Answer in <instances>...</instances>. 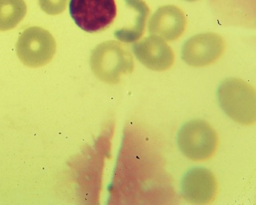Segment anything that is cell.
<instances>
[{
	"label": "cell",
	"instance_id": "8",
	"mask_svg": "<svg viewBox=\"0 0 256 205\" xmlns=\"http://www.w3.org/2000/svg\"><path fill=\"white\" fill-rule=\"evenodd\" d=\"M132 51L142 64L155 72L169 70L174 63L173 50L165 40L155 35L136 42Z\"/></svg>",
	"mask_w": 256,
	"mask_h": 205
},
{
	"label": "cell",
	"instance_id": "7",
	"mask_svg": "<svg viewBox=\"0 0 256 205\" xmlns=\"http://www.w3.org/2000/svg\"><path fill=\"white\" fill-rule=\"evenodd\" d=\"M182 196L196 204H211L216 200L218 184L216 176L209 170L196 168L183 177L181 182Z\"/></svg>",
	"mask_w": 256,
	"mask_h": 205
},
{
	"label": "cell",
	"instance_id": "4",
	"mask_svg": "<svg viewBox=\"0 0 256 205\" xmlns=\"http://www.w3.org/2000/svg\"><path fill=\"white\" fill-rule=\"evenodd\" d=\"M69 13L78 27L88 33L106 30L117 16L115 0H70Z\"/></svg>",
	"mask_w": 256,
	"mask_h": 205
},
{
	"label": "cell",
	"instance_id": "6",
	"mask_svg": "<svg viewBox=\"0 0 256 205\" xmlns=\"http://www.w3.org/2000/svg\"><path fill=\"white\" fill-rule=\"evenodd\" d=\"M225 50V41L220 35L200 34L186 41L182 46V58L190 66H208L218 60Z\"/></svg>",
	"mask_w": 256,
	"mask_h": 205
},
{
	"label": "cell",
	"instance_id": "12",
	"mask_svg": "<svg viewBox=\"0 0 256 205\" xmlns=\"http://www.w3.org/2000/svg\"><path fill=\"white\" fill-rule=\"evenodd\" d=\"M26 13L27 5L24 0H0V32L16 28Z\"/></svg>",
	"mask_w": 256,
	"mask_h": 205
},
{
	"label": "cell",
	"instance_id": "1",
	"mask_svg": "<svg viewBox=\"0 0 256 205\" xmlns=\"http://www.w3.org/2000/svg\"><path fill=\"white\" fill-rule=\"evenodd\" d=\"M220 107L232 120L244 126H252L256 120V90L239 78H228L218 87Z\"/></svg>",
	"mask_w": 256,
	"mask_h": 205
},
{
	"label": "cell",
	"instance_id": "13",
	"mask_svg": "<svg viewBox=\"0 0 256 205\" xmlns=\"http://www.w3.org/2000/svg\"><path fill=\"white\" fill-rule=\"evenodd\" d=\"M68 0H38L40 8L50 16L61 14L66 8Z\"/></svg>",
	"mask_w": 256,
	"mask_h": 205
},
{
	"label": "cell",
	"instance_id": "14",
	"mask_svg": "<svg viewBox=\"0 0 256 205\" xmlns=\"http://www.w3.org/2000/svg\"><path fill=\"white\" fill-rule=\"evenodd\" d=\"M186 2H193L198 1V0H186Z\"/></svg>",
	"mask_w": 256,
	"mask_h": 205
},
{
	"label": "cell",
	"instance_id": "5",
	"mask_svg": "<svg viewBox=\"0 0 256 205\" xmlns=\"http://www.w3.org/2000/svg\"><path fill=\"white\" fill-rule=\"evenodd\" d=\"M16 54L26 66L38 68L53 59L56 42L51 33L42 28L30 27L20 35L16 42Z\"/></svg>",
	"mask_w": 256,
	"mask_h": 205
},
{
	"label": "cell",
	"instance_id": "3",
	"mask_svg": "<svg viewBox=\"0 0 256 205\" xmlns=\"http://www.w3.org/2000/svg\"><path fill=\"white\" fill-rule=\"evenodd\" d=\"M177 141L181 152L192 161H207L218 150V134L205 120H194L186 123L178 134Z\"/></svg>",
	"mask_w": 256,
	"mask_h": 205
},
{
	"label": "cell",
	"instance_id": "9",
	"mask_svg": "<svg viewBox=\"0 0 256 205\" xmlns=\"http://www.w3.org/2000/svg\"><path fill=\"white\" fill-rule=\"evenodd\" d=\"M186 26V16L180 8L173 5L165 6L158 8L151 18L149 32L164 40L174 41L182 36Z\"/></svg>",
	"mask_w": 256,
	"mask_h": 205
},
{
	"label": "cell",
	"instance_id": "2",
	"mask_svg": "<svg viewBox=\"0 0 256 205\" xmlns=\"http://www.w3.org/2000/svg\"><path fill=\"white\" fill-rule=\"evenodd\" d=\"M90 63L95 76L110 84L118 83L122 76L132 74L134 68L132 54L115 40L98 44L92 53Z\"/></svg>",
	"mask_w": 256,
	"mask_h": 205
},
{
	"label": "cell",
	"instance_id": "11",
	"mask_svg": "<svg viewBox=\"0 0 256 205\" xmlns=\"http://www.w3.org/2000/svg\"><path fill=\"white\" fill-rule=\"evenodd\" d=\"M218 18L228 23H246V11L252 13V0H211ZM255 12V11H254Z\"/></svg>",
	"mask_w": 256,
	"mask_h": 205
},
{
	"label": "cell",
	"instance_id": "10",
	"mask_svg": "<svg viewBox=\"0 0 256 205\" xmlns=\"http://www.w3.org/2000/svg\"><path fill=\"white\" fill-rule=\"evenodd\" d=\"M124 2L125 4L132 8L134 16L132 22L116 30L114 36L121 42L132 44L139 40L144 33L150 9L143 0H124Z\"/></svg>",
	"mask_w": 256,
	"mask_h": 205
}]
</instances>
